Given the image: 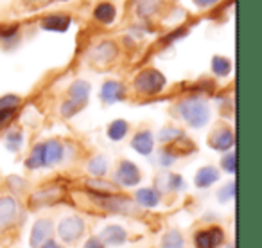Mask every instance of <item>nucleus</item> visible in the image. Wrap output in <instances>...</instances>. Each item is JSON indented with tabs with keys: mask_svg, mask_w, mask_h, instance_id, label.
Masks as SVG:
<instances>
[{
	"mask_svg": "<svg viewBox=\"0 0 262 248\" xmlns=\"http://www.w3.org/2000/svg\"><path fill=\"white\" fill-rule=\"evenodd\" d=\"M88 173L92 176H95V178H102L108 173V160L104 157H101V155L94 157L88 162Z\"/></svg>",
	"mask_w": 262,
	"mask_h": 248,
	"instance_id": "4be33fe9",
	"label": "nucleus"
},
{
	"mask_svg": "<svg viewBox=\"0 0 262 248\" xmlns=\"http://www.w3.org/2000/svg\"><path fill=\"white\" fill-rule=\"evenodd\" d=\"M124 95H126V88L119 81H106L101 88V99L108 105L124 99Z\"/></svg>",
	"mask_w": 262,
	"mask_h": 248,
	"instance_id": "4468645a",
	"label": "nucleus"
},
{
	"mask_svg": "<svg viewBox=\"0 0 262 248\" xmlns=\"http://www.w3.org/2000/svg\"><path fill=\"white\" fill-rule=\"evenodd\" d=\"M65 191L61 187H45V189H38L29 196V207L31 209H40V207H52L58 205L63 200Z\"/></svg>",
	"mask_w": 262,
	"mask_h": 248,
	"instance_id": "423d86ee",
	"label": "nucleus"
},
{
	"mask_svg": "<svg viewBox=\"0 0 262 248\" xmlns=\"http://www.w3.org/2000/svg\"><path fill=\"white\" fill-rule=\"evenodd\" d=\"M20 106V97L18 95L8 94L4 97H0V112L4 113H15V110Z\"/></svg>",
	"mask_w": 262,
	"mask_h": 248,
	"instance_id": "bb28decb",
	"label": "nucleus"
},
{
	"mask_svg": "<svg viewBox=\"0 0 262 248\" xmlns=\"http://www.w3.org/2000/svg\"><path fill=\"white\" fill-rule=\"evenodd\" d=\"M217 198H219V201H223V203L233 200V198H235V182L226 183V185L217 193Z\"/></svg>",
	"mask_w": 262,
	"mask_h": 248,
	"instance_id": "2f4dec72",
	"label": "nucleus"
},
{
	"mask_svg": "<svg viewBox=\"0 0 262 248\" xmlns=\"http://www.w3.org/2000/svg\"><path fill=\"white\" fill-rule=\"evenodd\" d=\"M178 113L190 128H203L210 119V108L203 99L190 97L178 105Z\"/></svg>",
	"mask_w": 262,
	"mask_h": 248,
	"instance_id": "f257e3e1",
	"label": "nucleus"
},
{
	"mask_svg": "<svg viewBox=\"0 0 262 248\" xmlns=\"http://www.w3.org/2000/svg\"><path fill=\"white\" fill-rule=\"evenodd\" d=\"M119 54V49L113 42H102V44L95 45L90 52V59L94 65L97 67H104V65H110L113 59L117 58Z\"/></svg>",
	"mask_w": 262,
	"mask_h": 248,
	"instance_id": "6e6552de",
	"label": "nucleus"
},
{
	"mask_svg": "<svg viewBox=\"0 0 262 248\" xmlns=\"http://www.w3.org/2000/svg\"><path fill=\"white\" fill-rule=\"evenodd\" d=\"M165 76L157 69H146L135 77V90L142 95H157L165 88Z\"/></svg>",
	"mask_w": 262,
	"mask_h": 248,
	"instance_id": "f03ea898",
	"label": "nucleus"
},
{
	"mask_svg": "<svg viewBox=\"0 0 262 248\" xmlns=\"http://www.w3.org/2000/svg\"><path fill=\"white\" fill-rule=\"evenodd\" d=\"M88 94H90V85L86 81L79 79V81H74L69 88V97L70 99H76V101H88Z\"/></svg>",
	"mask_w": 262,
	"mask_h": 248,
	"instance_id": "a211bd4d",
	"label": "nucleus"
},
{
	"mask_svg": "<svg viewBox=\"0 0 262 248\" xmlns=\"http://www.w3.org/2000/svg\"><path fill=\"white\" fill-rule=\"evenodd\" d=\"M131 148H133L137 153L144 155V157L151 155V151H153V148H155L153 133H151L149 130H142V132H139L135 137H133V140H131Z\"/></svg>",
	"mask_w": 262,
	"mask_h": 248,
	"instance_id": "ddd939ff",
	"label": "nucleus"
},
{
	"mask_svg": "<svg viewBox=\"0 0 262 248\" xmlns=\"http://www.w3.org/2000/svg\"><path fill=\"white\" fill-rule=\"evenodd\" d=\"M88 187L92 191H97L99 194H115L119 187L115 183H110L102 178H95V180H88Z\"/></svg>",
	"mask_w": 262,
	"mask_h": 248,
	"instance_id": "b1692460",
	"label": "nucleus"
},
{
	"mask_svg": "<svg viewBox=\"0 0 262 248\" xmlns=\"http://www.w3.org/2000/svg\"><path fill=\"white\" fill-rule=\"evenodd\" d=\"M84 105H86V102L76 101V99H70V97H69V99H67V101L61 105V115L69 119V117L76 115L77 112H81V110L84 108Z\"/></svg>",
	"mask_w": 262,
	"mask_h": 248,
	"instance_id": "a878e982",
	"label": "nucleus"
},
{
	"mask_svg": "<svg viewBox=\"0 0 262 248\" xmlns=\"http://www.w3.org/2000/svg\"><path fill=\"white\" fill-rule=\"evenodd\" d=\"M43 146V168H52L59 164L63 158V144L59 140H47L41 144Z\"/></svg>",
	"mask_w": 262,
	"mask_h": 248,
	"instance_id": "9b49d317",
	"label": "nucleus"
},
{
	"mask_svg": "<svg viewBox=\"0 0 262 248\" xmlns=\"http://www.w3.org/2000/svg\"><path fill=\"white\" fill-rule=\"evenodd\" d=\"M135 201L140 207L153 209L160 203V191L157 187H144L135 193Z\"/></svg>",
	"mask_w": 262,
	"mask_h": 248,
	"instance_id": "2eb2a0df",
	"label": "nucleus"
},
{
	"mask_svg": "<svg viewBox=\"0 0 262 248\" xmlns=\"http://www.w3.org/2000/svg\"><path fill=\"white\" fill-rule=\"evenodd\" d=\"M140 178H142V175H140L139 168H137L133 162L129 160H122L119 164V168H117L115 171V180L119 185L122 187H133L137 185V183L140 182Z\"/></svg>",
	"mask_w": 262,
	"mask_h": 248,
	"instance_id": "0eeeda50",
	"label": "nucleus"
},
{
	"mask_svg": "<svg viewBox=\"0 0 262 248\" xmlns=\"http://www.w3.org/2000/svg\"><path fill=\"white\" fill-rule=\"evenodd\" d=\"M99 239L104 243V246H120L126 243L127 232L120 225H108L101 230Z\"/></svg>",
	"mask_w": 262,
	"mask_h": 248,
	"instance_id": "9d476101",
	"label": "nucleus"
},
{
	"mask_svg": "<svg viewBox=\"0 0 262 248\" xmlns=\"http://www.w3.org/2000/svg\"><path fill=\"white\" fill-rule=\"evenodd\" d=\"M115 15H117L115 6L110 4V2H102V4H99L94 11V16L102 24H112L113 20H115Z\"/></svg>",
	"mask_w": 262,
	"mask_h": 248,
	"instance_id": "6ab92c4d",
	"label": "nucleus"
},
{
	"mask_svg": "<svg viewBox=\"0 0 262 248\" xmlns=\"http://www.w3.org/2000/svg\"><path fill=\"white\" fill-rule=\"evenodd\" d=\"M41 248H61V246H59V244L56 243V241L49 239V241H47V243H45V244H41Z\"/></svg>",
	"mask_w": 262,
	"mask_h": 248,
	"instance_id": "e433bc0d",
	"label": "nucleus"
},
{
	"mask_svg": "<svg viewBox=\"0 0 262 248\" xmlns=\"http://www.w3.org/2000/svg\"><path fill=\"white\" fill-rule=\"evenodd\" d=\"M84 234V219L79 216H67L58 225V237L63 243H76Z\"/></svg>",
	"mask_w": 262,
	"mask_h": 248,
	"instance_id": "7ed1b4c3",
	"label": "nucleus"
},
{
	"mask_svg": "<svg viewBox=\"0 0 262 248\" xmlns=\"http://www.w3.org/2000/svg\"><path fill=\"white\" fill-rule=\"evenodd\" d=\"M52 232H54V226H52L51 219L47 218L38 219L33 225V230H31V237H29L31 246L41 248V244H45L52 237Z\"/></svg>",
	"mask_w": 262,
	"mask_h": 248,
	"instance_id": "1a4fd4ad",
	"label": "nucleus"
},
{
	"mask_svg": "<svg viewBox=\"0 0 262 248\" xmlns=\"http://www.w3.org/2000/svg\"><path fill=\"white\" fill-rule=\"evenodd\" d=\"M221 166L226 173L230 175H235L237 173V160H235V153H226L221 160Z\"/></svg>",
	"mask_w": 262,
	"mask_h": 248,
	"instance_id": "473e14b6",
	"label": "nucleus"
},
{
	"mask_svg": "<svg viewBox=\"0 0 262 248\" xmlns=\"http://www.w3.org/2000/svg\"><path fill=\"white\" fill-rule=\"evenodd\" d=\"M22 142H24V135L20 132H13L6 137V146H8L9 151H18L22 148Z\"/></svg>",
	"mask_w": 262,
	"mask_h": 248,
	"instance_id": "7c9ffc66",
	"label": "nucleus"
},
{
	"mask_svg": "<svg viewBox=\"0 0 262 248\" xmlns=\"http://www.w3.org/2000/svg\"><path fill=\"white\" fill-rule=\"evenodd\" d=\"M160 248H185V239L178 230H167L162 237Z\"/></svg>",
	"mask_w": 262,
	"mask_h": 248,
	"instance_id": "aec40b11",
	"label": "nucleus"
},
{
	"mask_svg": "<svg viewBox=\"0 0 262 248\" xmlns=\"http://www.w3.org/2000/svg\"><path fill=\"white\" fill-rule=\"evenodd\" d=\"M83 248H106V246L99 237H90V239H86V243H84Z\"/></svg>",
	"mask_w": 262,
	"mask_h": 248,
	"instance_id": "f704fd0d",
	"label": "nucleus"
},
{
	"mask_svg": "<svg viewBox=\"0 0 262 248\" xmlns=\"http://www.w3.org/2000/svg\"><path fill=\"white\" fill-rule=\"evenodd\" d=\"M127 130H129V126H127L126 120L117 119L108 126V137L112 140H115V142H119V140H122L127 135Z\"/></svg>",
	"mask_w": 262,
	"mask_h": 248,
	"instance_id": "412c9836",
	"label": "nucleus"
},
{
	"mask_svg": "<svg viewBox=\"0 0 262 248\" xmlns=\"http://www.w3.org/2000/svg\"><path fill=\"white\" fill-rule=\"evenodd\" d=\"M70 26V18L67 15H51L47 18L41 20V27L45 31H56V33H63Z\"/></svg>",
	"mask_w": 262,
	"mask_h": 248,
	"instance_id": "f3484780",
	"label": "nucleus"
},
{
	"mask_svg": "<svg viewBox=\"0 0 262 248\" xmlns=\"http://www.w3.org/2000/svg\"><path fill=\"white\" fill-rule=\"evenodd\" d=\"M183 137V132L178 128H164L160 132V135H158V139H160L162 144H172L176 142L178 139H182Z\"/></svg>",
	"mask_w": 262,
	"mask_h": 248,
	"instance_id": "c756f323",
	"label": "nucleus"
},
{
	"mask_svg": "<svg viewBox=\"0 0 262 248\" xmlns=\"http://www.w3.org/2000/svg\"><path fill=\"white\" fill-rule=\"evenodd\" d=\"M18 216H20V207L16 198L9 196V194H2L0 196V232L11 229L18 221Z\"/></svg>",
	"mask_w": 262,
	"mask_h": 248,
	"instance_id": "20e7f679",
	"label": "nucleus"
},
{
	"mask_svg": "<svg viewBox=\"0 0 262 248\" xmlns=\"http://www.w3.org/2000/svg\"><path fill=\"white\" fill-rule=\"evenodd\" d=\"M160 183H162V187H164L165 191H180V189H183V178L180 175H176V173L167 175L164 180L160 178Z\"/></svg>",
	"mask_w": 262,
	"mask_h": 248,
	"instance_id": "cd10ccee",
	"label": "nucleus"
},
{
	"mask_svg": "<svg viewBox=\"0 0 262 248\" xmlns=\"http://www.w3.org/2000/svg\"><path fill=\"white\" fill-rule=\"evenodd\" d=\"M160 0H137V11L140 16H149L157 11Z\"/></svg>",
	"mask_w": 262,
	"mask_h": 248,
	"instance_id": "c85d7f7f",
	"label": "nucleus"
},
{
	"mask_svg": "<svg viewBox=\"0 0 262 248\" xmlns=\"http://www.w3.org/2000/svg\"><path fill=\"white\" fill-rule=\"evenodd\" d=\"M212 70H214V74L219 77L228 76L230 70H232V61H230L228 58H225V56H215V58L212 59Z\"/></svg>",
	"mask_w": 262,
	"mask_h": 248,
	"instance_id": "5701e85b",
	"label": "nucleus"
},
{
	"mask_svg": "<svg viewBox=\"0 0 262 248\" xmlns=\"http://www.w3.org/2000/svg\"><path fill=\"white\" fill-rule=\"evenodd\" d=\"M26 166H27V169L43 168V146H41V144H38V146L31 151L29 158L26 160Z\"/></svg>",
	"mask_w": 262,
	"mask_h": 248,
	"instance_id": "393cba45",
	"label": "nucleus"
},
{
	"mask_svg": "<svg viewBox=\"0 0 262 248\" xmlns=\"http://www.w3.org/2000/svg\"><path fill=\"white\" fill-rule=\"evenodd\" d=\"M158 160H160V166H164V168H169V166L174 164L176 157L167 150V148H165L164 151H160V157H158Z\"/></svg>",
	"mask_w": 262,
	"mask_h": 248,
	"instance_id": "72a5a7b5",
	"label": "nucleus"
},
{
	"mask_svg": "<svg viewBox=\"0 0 262 248\" xmlns=\"http://www.w3.org/2000/svg\"><path fill=\"white\" fill-rule=\"evenodd\" d=\"M233 133L232 130L228 128H223V130H215L214 133L210 135L208 139V144H210L212 150L215 151H228L230 148L233 146Z\"/></svg>",
	"mask_w": 262,
	"mask_h": 248,
	"instance_id": "f8f14e48",
	"label": "nucleus"
},
{
	"mask_svg": "<svg viewBox=\"0 0 262 248\" xmlns=\"http://www.w3.org/2000/svg\"><path fill=\"white\" fill-rule=\"evenodd\" d=\"M226 248H233V246H226Z\"/></svg>",
	"mask_w": 262,
	"mask_h": 248,
	"instance_id": "4c0bfd02",
	"label": "nucleus"
},
{
	"mask_svg": "<svg viewBox=\"0 0 262 248\" xmlns=\"http://www.w3.org/2000/svg\"><path fill=\"white\" fill-rule=\"evenodd\" d=\"M194 2H196V6H200V8H207V6L215 4L217 0H194Z\"/></svg>",
	"mask_w": 262,
	"mask_h": 248,
	"instance_id": "c9c22d12",
	"label": "nucleus"
},
{
	"mask_svg": "<svg viewBox=\"0 0 262 248\" xmlns=\"http://www.w3.org/2000/svg\"><path fill=\"white\" fill-rule=\"evenodd\" d=\"M225 243V230L217 225L201 229L194 234V246L196 248H219Z\"/></svg>",
	"mask_w": 262,
	"mask_h": 248,
	"instance_id": "39448f33",
	"label": "nucleus"
},
{
	"mask_svg": "<svg viewBox=\"0 0 262 248\" xmlns=\"http://www.w3.org/2000/svg\"><path fill=\"white\" fill-rule=\"evenodd\" d=\"M217 180H219V171L214 166H205V168H201L200 171L196 173V176H194V183H196V187H200V189H207V187L214 185Z\"/></svg>",
	"mask_w": 262,
	"mask_h": 248,
	"instance_id": "dca6fc26",
	"label": "nucleus"
}]
</instances>
